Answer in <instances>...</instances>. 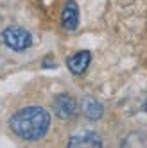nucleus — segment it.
I'll list each match as a JSON object with an SVG mask.
<instances>
[{"instance_id": "423d86ee", "label": "nucleus", "mask_w": 147, "mask_h": 148, "mask_svg": "<svg viewBox=\"0 0 147 148\" xmlns=\"http://www.w3.org/2000/svg\"><path fill=\"white\" fill-rule=\"evenodd\" d=\"M90 61H92V54H90L88 50H81V52L74 54L67 61V66H68V70L74 73V75H81V73L88 68Z\"/></svg>"}, {"instance_id": "0eeeda50", "label": "nucleus", "mask_w": 147, "mask_h": 148, "mask_svg": "<svg viewBox=\"0 0 147 148\" xmlns=\"http://www.w3.org/2000/svg\"><path fill=\"white\" fill-rule=\"evenodd\" d=\"M83 112H85V116L88 120H99L101 116L104 114V107H102V103L97 100V98H93V97H86L85 100H83Z\"/></svg>"}, {"instance_id": "7ed1b4c3", "label": "nucleus", "mask_w": 147, "mask_h": 148, "mask_svg": "<svg viewBox=\"0 0 147 148\" xmlns=\"http://www.w3.org/2000/svg\"><path fill=\"white\" fill-rule=\"evenodd\" d=\"M54 111L58 114V118L70 120L77 114V102L68 95H58L54 98Z\"/></svg>"}, {"instance_id": "6e6552de", "label": "nucleus", "mask_w": 147, "mask_h": 148, "mask_svg": "<svg viewBox=\"0 0 147 148\" xmlns=\"http://www.w3.org/2000/svg\"><path fill=\"white\" fill-rule=\"evenodd\" d=\"M145 111H147V102H145Z\"/></svg>"}, {"instance_id": "20e7f679", "label": "nucleus", "mask_w": 147, "mask_h": 148, "mask_svg": "<svg viewBox=\"0 0 147 148\" xmlns=\"http://www.w3.org/2000/svg\"><path fill=\"white\" fill-rule=\"evenodd\" d=\"M68 146H72V148H99V146H102V141H101V137L95 134V132H79V134H76L72 137V139L68 141Z\"/></svg>"}, {"instance_id": "f257e3e1", "label": "nucleus", "mask_w": 147, "mask_h": 148, "mask_svg": "<svg viewBox=\"0 0 147 148\" xmlns=\"http://www.w3.org/2000/svg\"><path fill=\"white\" fill-rule=\"evenodd\" d=\"M9 123H11L13 132L22 139L36 141L47 134L50 127V114L43 107L31 105V107H24L15 112Z\"/></svg>"}, {"instance_id": "f03ea898", "label": "nucleus", "mask_w": 147, "mask_h": 148, "mask_svg": "<svg viewBox=\"0 0 147 148\" xmlns=\"http://www.w3.org/2000/svg\"><path fill=\"white\" fill-rule=\"evenodd\" d=\"M4 43L15 50V52H24L33 45V36L22 27H9L4 30Z\"/></svg>"}, {"instance_id": "39448f33", "label": "nucleus", "mask_w": 147, "mask_h": 148, "mask_svg": "<svg viewBox=\"0 0 147 148\" xmlns=\"http://www.w3.org/2000/svg\"><path fill=\"white\" fill-rule=\"evenodd\" d=\"M61 25H63V29H67V30H74L79 25V9H77V4L74 2V0H68L65 9H63Z\"/></svg>"}]
</instances>
